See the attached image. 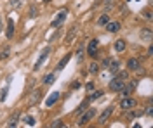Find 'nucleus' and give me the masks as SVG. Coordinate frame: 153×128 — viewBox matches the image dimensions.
Here are the masks:
<instances>
[{"label": "nucleus", "instance_id": "1", "mask_svg": "<svg viewBox=\"0 0 153 128\" xmlns=\"http://www.w3.org/2000/svg\"><path fill=\"white\" fill-rule=\"evenodd\" d=\"M94 116H96V109L94 108H87V111L82 114V116H80V119H78V123H76V125H78V127H84V125H85V123H89V121L94 118Z\"/></svg>", "mask_w": 153, "mask_h": 128}, {"label": "nucleus", "instance_id": "2", "mask_svg": "<svg viewBox=\"0 0 153 128\" xmlns=\"http://www.w3.org/2000/svg\"><path fill=\"white\" fill-rule=\"evenodd\" d=\"M136 106H137V100L132 99V97H129V95L124 97L122 99V102H120V108L124 109V111H131V109H134Z\"/></svg>", "mask_w": 153, "mask_h": 128}, {"label": "nucleus", "instance_id": "3", "mask_svg": "<svg viewBox=\"0 0 153 128\" xmlns=\"http://www.w3.org/2000/svg\"><path fill=\"white\" fill-rule=\"evenodd\" d=\"M124 85H125V80L122 78H113L111 81H110V90H113V92H120V90L124 89Z\"/></svg>", "mask_w": 153, "mask_h": 128}, {"label": "nucleus", "instance_id": "4", "mask_svg": "<svg viewBox=\"0 0 153 128\" xmlns=\"http://www.w3.org/2000/svg\"><path fill=\"white\" fill-rule=\"evenodd\" d=\"M66 16H68L66 9H63L61 12H59V16H56V18H54V21H52V24H51V26H52V28H59V26H61V24L65 23Z\"/></svg>", "mask_w": 153, "mask_h": 128}, {"label": "nucleus", "instance_id": "5", "mask_svg": "<svg viewBox=\"0 0 153 128\" xmlns=\"http://www.w3.org/2000/svg\"><path fill=\"white\" fill-rule=\"evenodd\" d=\"M97 47H99V40H91L89 45H87V52L91 57H97Z\"/></svg>", "mask_w": 153, "mask_h": 128}, {"label": "nucleus", "instance_id": "6", "mask_svg": "<svg viewBox=\"0 0 153 128\" xmlns=\"http://www.w3.org/2000/svg\"><path fill=\"white\" fill-rule=\"evenodd\" d=\"M49 52H51V49H44V52H42V54H40V56H38V59H37V62H35V66H33V69H35V71H38V69L42 68V64H44V61L47 59L49 57Z\"/></svg>", "mask_w": 153, "mask_h": 128}, {"label": "nucleus", "instance_id": "7", "mask_svg": "<svg viewBox=\"0 0 153 128\" xmlns=\"http://www.w3.org/2000/svg\"><path fill=\"white\" fill-rule=\"evenodd\" d=\"M111 114H113V108H111V106H108V108H106L105 111L99 114V125H105L106 121L110 119V116H111Z\"/></svg>", "mask_w": 153, "mask_h": 128}, {"label": "nucleus", "instance_id": "8", "mask_svg": "<svg viewBox=\"0 0 153 128\" xmlns=\"http://www.w3.org/2000/svg\"><path fill=\"white\" fill-rule=\"evenodd\" d=\"M59 97H61V94H59V92H51V95L45 99V108H52L57 100H59Z\"/></svg>", "mask_w": 153, "mask_h": 128}, {"label": "nucleus", "instance_id": "9", "mask_svg": "<svg viewBox=\"0 0 153 128\" xmlns=\"http://www.w3.org/2000/svg\"><path fill=\"white\" fill-rule=\"evenodd\" d=\"M139 66H141V61L137 57H132V59L127 61V69L129 71H139Z\"/></svg>", "mask_w": 153, "mask_h": 128}, {"label": "nucleus", "instance_id": "10", "mask_svg": "<svg viewBox=\"0 0 153 128\" xmlns=\"http://www.w3.org/2000/svg\"><path fill=\"white\" fill-rule=\"evenodd\" d=\"M105 28L110 31V33H117V31L120 30V23H118V21H108L105 24Z\"/></svg>", "mask_w": 153, "mask_h": 128}, {"label": "nucleus", "instance_id": "11", "mask_svg": "<svg viewBox=\"0 0 153 128\" xmlns=\"http://www.w3.org/2000/svg\"><path fill=\"white\" fill-rule=\"evenodd\" d=\"M56 76H57V71H52V73H49L47 76L42 80V83H44V85H52L54 80H56Z\"/></svg>", "mask_w": 153, "mask_h": 128}, {"label": "nucleus", "instance_id": "12", "mask_svg": "<svg viewBox=\"0 0 153 128\" xmlns=\"http://www.w3.org/2000/svg\"><path fill=\"white\" fill-rule=\"evenodd\" d=\"M40 97H42V94H40V90H35L33 94H31V97L28 99V104L30 106H35L38 100H40Z\"/></svg>", "mask_w": 153, "mask_h": 128}, {"label": "nucleus", "instance_id": "13", "mask_svg": "<svg viewBox=\"0 0 153 128\" xmlns=\"http://www.w3.org/2000/svg\"><path fill=\"white\" fill-rule=\"evenodd\" d=\"M125 49H127V43H125L124 38H118L115 42V50H117V52H124Z\"/></svg>", "mask_w": 153, "mask_h": 128}, {"label": "nucleus", "instance_id": "14", "mask_svg": "<svg viewBox=\"0 0 153 128\" xmlns=\"http://www.w3.org/2000/svg\"><path fill=\"white\" fill-rule=\"evenodd\" d=\"M141 38H143L144 42H152V38H153L152 30H148V28H143V30H141Z\"/></svg>", "mask_w": 153, "mask_h": 128}, {"label": "nucleus", "instance_id": "15", "mask_svg": "<svg viewBox=\"0 0 153 128\" xmlns=\"http://www.w3.org/2000/svg\"><path fill=\"white\" fill-rule=\"evenodd\" d=\"M9 56H10V47L9 45H5V47L0 49V61H5Z\"/></svg>", "mask_w": 153, "mask_h": 128}, {"label": "nucleus", "instance_id": "16", "mask_svg": "<svg viewBox=\"0 0 153 128\" xmlns=\"http://www.w3.org/2000/svg\"><path fill=\"white\" fill-rule=\"evenodd\" d=\"M18 121H19V113H16V114H12V116H10L9 121H7L5 125H7V127H16V125H18Z\"/></svg>", "mask_w": 153, "mask_h": 128}, {"label": "nucleus", "instance_id": "17", "mask_svg": "<svg viewBox=\"0 0 153 128\" xmlns=\"http://www.w3.org/2000/svg\"><path fill=\"white\" fill-rule=\"evenodd\" d=\"M70 59H71V54H66L63 59L59 61V64H57V69H63V68H65V66L68 64V61H70Z\"/></svg>", "mask_w": 153, "mask_h": 128}, {"label": "nucleus", "instance_id": "18", "mask_svg": "<svg viewBox=\"0 0 153 128\" xmlns=\"http://www.w3.org/2000/svg\"><path fill=\"white\" fill-rule=\"evenodd\" d=\"M12 35H14V21L9 19V23H7V38H12Z\"/></svg>", "mask_w": 153, "mask_h": 128}, {"label": "nucleus", "instance_id": "19", "mask_svg": "<svg viewBox=\"0 0 153 128\" xmlns=\"http://www.w3.org/2000/svg\"><path fill=\"white\" fill-rule=\"evenodd\" d=\"M23 123H25L26 127H33V125H35V118H33V116H25V118H23Z\"/></svg>", "mask_w": 153, "mask_h": 128}, {"label": "nucleus", "instance_id": "20", "mask_svg": "<svg viewBox=\"0 0 153 128\" xmlns=\"http://www.w3.org/2000/svg\"><path fill=\"white\" fill-rule=\"evenodd\" d=\"M108 21H110L108 14H103V16H99V19H97V24H99V26H105Z\"/></svg>", "mask_w": 153, "mask_h": 128}, {"label": "nucleus", "instance_id": "21", "mask_svg": "<svg viewBox=\"0 0 153 128\" xmlns=\"http://www.w3.org/2000/svg\"><path fill=\"white\" fill-rule=\"evenodd\" d=\"M118 69H120V62H118V61H115V62L110 64V71H111V73H118Z\"/></svg>", "mask_w": 153, "mask_h": 128}, {"label": "nucleus", "instance_id": "22", "mask_svg": "<svg viewBox=\"0 0 153 128\" xmlns=\"http://www.w3.org/2000/svg\"><path fill=\"white\" fill-rule=\"evenodd\" d=\"M87 108H89V100H84V102H82V104H80V106L76 108L75 113H84V111H85Z\"/></svg>", "mask_w": 153, "mask_h": 128}, {"label": "nucleus", "instance_id": "23", "mask_svg": "<svg viewBox=\"0 0 153 128\" xmlns=\"http://www.w3.org/2000/svg\"><path fill=\"white\" fill-rule=\"evenodd\" d=\"M101 95H103V92L101 90H96V92H92V95L89 97V100H96V99H99Z\"/></svg>", "mask_w": 153, "mask_h": 128}, {"label": "nucleus", "instance_id": "24", "mask_svg": "<svg viewBox=\"0 0 153 128\" xmlns=\"http://www.w3.org/2000/svg\"><path fill=\"white\" fill-rule=\"evenodd\" d=\"M82 57H84V49L80 47V49L76 50V61H78V62H82Z\"/></svg>", "mask_w": 153, "mask_h": 128}, {"label": "nucleus", "instance_id": "25", "mask_svg": "<svg viewBox=\"0 0 153 128\" xmlns=\"http://www.w3.org/2000/svg\"><path fill=\"white\" fill-rule=\"evenodd\" d=\"M97 69H99V64H97V62H92L91 68H89V71H91V73H97Z\"/></svg>", "mask_w": 153, "mask_h": 128}, {"label": "nucleus", "instance_id": "26", "mask_svg": "<svg viewBox=\"0 0 153 128\" xmlns=\"http://www.w3.org/2000/svg\"><path fill=\"white\" fill-rule=\"evenodd\" d=\"M51 127H52V128H56V127H63V121H61V119H56L54 123H51Z\"/></svg>", "mask_w": 153, "mask_h": 128}, {"label": "nucleus", "instance_id": "27", "mask_svg": "<svg viewBox=\"0 0 153 128\" xmlns=\"http://www.w3.org/2000/svg\"><path fill=\"white\" fill-rule=\"evenodd\" d=\"M118 78H122V80H129V73H127V71H122V73L118 75Z\"/></svg>", "mask_w": 153, "mask_h": 128}, {"label": "nucleus", "instance_id": "28", "mask_svg": "<svg viewBox=\"0 0 153 128\" xmlns=\"http://www.w3.org/2000/svg\"><path fill=\"white\" fill-rule=\"evenodd\" d=\"M7 90H9V87H5V89L2 90V95H0V100H5V95H7Z\"/></svg>", "mask_w": 153, "mask_h": 128}, {"label": "nucleus", "instance_id": "29", "mask_svg": "<svg viewBox=\"0 0 153 128\" xmlns=\"http://www.w3.org/2000/svg\"><path fill=\"white\" fill-rule=\"evenodd\" d=\"M73 35H75V31H70L68 33V38H66V43H70L71 40H73Z\"/></svg>", "mask_w": 153, "mask_h": 128}, {"label": "nucleus", "instance_id": "30", "mask_svg": "<svg viewBox=\"0 0 153 128\" xmlns=\"http://www.w3.org/2000/svg\"><path fill=\"white\" fill-rule=\"evenodd\" d=\"M44 2H45V4H47V2H51V0H44Z\"/></svg>", "mask_w": 153, "mask_h": 128}, {"label": "nucleus", "instance_id": "31", "mask_svg": "<svg viewBox=\"0 0 153 128\" xmlns=\"http://www.w3.org/2000/svg\"><path fill=\"white\" fill-rule=\"evenodd\" d=\"M0 30H2V28H0Z\"/></svg>", "mask_w": 153, "mask_h": 128}]
</instances>
